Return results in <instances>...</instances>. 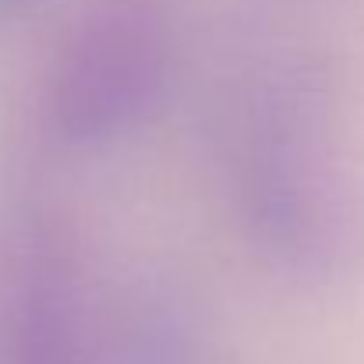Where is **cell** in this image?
<instances>
[{"label": "cell", "mask_w": 364, "mask_h": 364, "mask_svg": "<svg viewBox=\"0 0 364 364\" xmlns=\"http://www.w3.org/2000/svg\"><path fill=\"white\" fill-rule=\"evenodd\" d=\"M220 184L279 283L336 290L364 272V163L322 53L279 46L241 68L220 114Z\"/></svg>", "instance_id": "6da1fadb"}, {"label": "cell", "mask_w": 364, "mask_h": 364, "mask_svg": "<svg viewBox=\"0 0 364 364\" xmlns=\"http://www.w3.org/2000/svg\"><path fill=\"white\" fill-rule=\"evenodd\" d=\"M184 57L173 0H85L46 57L28 127L57 159L107 156L163 114Z\"/></svg>", "instance_id": "7a4b0ae2"}, {"label": "cell", "mask_w": 364, "mask_h": 364, "mask_svg": "<svg viewBox=\"0 0 364 364\" xmlns=\"http://www.w3.org/2000/svg\"><path fill=\"white\" fill-rule=\"evenodd\" d=\"M103 287L78 213L43 177L0 191V364H100Z\"/></svg>", "instance_id": "3957f363"}, {"label": "cell", "mask_w": 364, "mask_h": 364, "mask_svg": "<svg viewBox=\"0 0 364 364\" xmlns=\"http://www.w3.org/2000/svg\"><path fill=\"white\" fill-rule=\"evenodd\" d=\"M100 364H227L216 308L181 269L138 262L103 287Z\"/></svg>", "instance_id": "277c9868"}, {"label": "cell", "mask_w": 364, "mask_h": 364, "mask_svg": "<svg viewBox=\"0 0 364 364\" xmlns=\"http://www.w3.org/2000/svg\"><path fill=\"white\" fill-rule=\"evenodd\" d=\"M57 4L60 0H0V43H11V39L25 36Z\"/></svg>", "instance_id": "5b68a950"}]
</instances>
